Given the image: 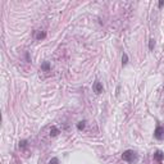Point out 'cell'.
I'll return each mask as SVG.
<instances>
[{"mask_svg":"<svg viewBox=\"0 0 164 164\" xmlns=\"http://www.w3.org/2000/svg\"><path fill=\"white\" fill-rule=\"evenodd\" d=\"M122 160L128 164H133L138 160V155L133 150H126V151H123V154H122Z\"/></svg>","mask_w":164,"mask_h":164,"instance_id":"cell-1","label":"cell"},{"mask_svg":"<svg viewBox=\"0 0 164 164\" xmlns=\"http://www.w3.org/2000/svg\"><path fill=\"white\" fill-rule=\"evenodd\" d=\"M154 138H156L158 141L164 140V127L163 126H158L154 131Z\"/></svg>","mask_w":164,"mask_h":164,"instance_id":"cell-2","label":"cell"},{"mask_svg":"<svg viewBox=\"0 0 164 164\" xmlns=\"http://www.w3.org/2000/svg\"><path fill=\"white\" fill-rule=\"evenodd\" d=\"M92 90H94V92H95L96 95H100V94L103 92V90H104L103 83L100 82L99 80H96V81L94 82V85H92Z\"/></svg>","mask_w":164,"mask_h":164,"instance_id":"cell-3","label":"cell"},{"mask_svg":"<svg viewBox=\"0 0 164 164\" xmlns=\"http://www.w3.org/2000/svg\"><path fill=\"white\" fill-rule=\"evenodd\" d=\"M154 160H156L158 163H162L164 160V153L162 151V150H156V151L154 153Z\"/></svg>","mask_w":164,"mask_h":164,"instance_id":"cell-4","label":"cell"},{"mask_svg":"<svg viewBox=\"0 0 164 164\" xmlns=\"http://www.w3.org/2000/svg\"><path fill=\"white\" fill-rule=\"evenodd\" d=\"M45 37H46V32H45V31L39 30V31H36V33H35V39H36L37 41L44 40Z\"/></svg>","mask_w":164,"mask_h":164,"instance_id":"cell-5","label":"cell"},{"mask_svg":"<svg viewBox=\"0 0 164 164\" xmlns=\"http://www.w3.org/2000/svg\"><path fill=\"white\" fill-rule=\"evenodd\" d=\"M50 69H51V65H50V63L49 62H43L41 63V71L43 72H50Z\"/></svg>","mask_w":164,"mask_h":164,"instance_id":"cell-6","label":"cell"},{"mask_svg":"<svg viewBox=\"0 0 164 164\" xmlns=\"http://www.w3.org/2000/svg\"><path fill=\"white\" fill-rule=\"evenodd\" d=\"M59 133H60V130H59L58 127H55V126H51V128H50V136L51 137H55V136H58Z\"/></svg>","mask_w":164,"mask_h":164,"instance_id":"cell-7","label":"cell"},{"mask_svg":"<svg viewBox=\"0 0 164 164\" xmlns=\"http://www.w3.org/2000/svg\"><path fill=\"white\" fill-rule=\"evenodd\" d=\"M76 127H77V130H78V131L85 130V127H86V121H80Z\"/></svg>","mask_w":164,"mask_h":164,"instance_id":"cell-8","label":"cell"},{"mask_svg":"<svg viewBox=\"0 0 164 164\" xmlns=\"http://www.w3.org/2000/svg\"><path fill=\"white\" fill-rule=\"evenodd\" d=\"M28 146V140H22L19 141V149H24Z\"/></svg>","mask_w":164,"mask_h":164,"instance_id":"cell-9","label":"cell"},{"mask_svg":"<svg viewBox=\"0 0 164 164\" xmlns=\"http://www.w3.org/2000/svg\"><path fill=\"white\" fill-rule=\"evenodd\" d=\"M127 63H128V55L126 53H123V55H122V64L126 65Z\"/></svg>","mask_w":164,"mask_h":164,"instance_id":"cell-10","label":"cell"},{"mask_svg":"<svg viewBox=\"0 0 164 164\" xmlns=\"http://www.w3.org/2000/svg\"><path fill=\"white\" fill-rule=\"evenodd\" d=\"M154 46H155V40L154 39H150V41H149V50H153Z\"/></svg>","mask_w":164,"mask_h":164,"instance_id":"cell-11","label":"cell"},{"mask_svg":"<svg viewBox=\"0 0 164 164\" xmlns=\"http://www.w3.org/2000/svg\"><path fill=\"white\" fill-rule=\"evenodd\" d=\"M49 164H59V159L58 158H51L49 160Z\"/></svg>","mask_w":164,"mask_h":164,"instance_id":"cell-12","label":"cell"},{"mask_svg":"<svg viewBox=\"0 0 164 164\" xmlns=\"http://www.w3.org/2000/svg\"><path fill=\"white\" fill-rule=\"evenodd\" d=\"M158 6H159V8H162V6H164V0H160V1L158 3Z\"/></svg>","mask_w":164,"mask_h":164,"instance_id":"cell-13","label":"cell"},{"mask_svg":"<svg viewBox=\"0 0 164 164\" xmlns=\"http://www.w3.org/2000/svg\"><path fill=\"white\" fill-rule=\"evenodd\" d=\"M26 59H27V62L31 63V59H30V54L28 53H26Z\"/></svg>","mask_w":164,"mask_h":164,"instance_id":"cell-14","label":"cell"},{"mask_svg":"<svg viewBox=\"0 0 164 164\" xmlns=\"http://www.w3.org/2000/svg\"><path fill=\"white\" fill-rule=\"evenodd\" d=\"M163 90H164V89H163Z\"/></svg>","mask_w":164,"mask_h":164,"instance_id":"cell-15","label":"cell"}]
</instances>
